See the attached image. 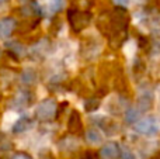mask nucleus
Instances as JSON below:
<instances>
[{"label":"nucleus","instance_id":"13","mask_svg":"<svg viewBox=\"0 0 160 159\" xmlns=\"http://www.w3.org/2000/svg\"><path fill=\"white\" fill-rule=\"evenodd\" d=\"M114 2H115L117 4H119V6H127L129 0H114Z\"/></svg>","mask_w":160,"mask_h":159},{"label":"nucleus","instance_id":"11","mask_svg":"<svg viewBox=\"0 0 160 159\" xmlns=\"http://www.w3.org/2000/svg\"><path fill=\"white\" fill-rule=\"evenodd\" d=\"M32 80H34V75L30 70H25V72L22 73V82H25V83H32Z\"/></svg>","mask_w":160,"mask_h":159},{"label":"nucleus","instance_id":"10","mask_svg":"<svg viewBox=\"0 0 160 159\" xmlns=\"http://www.w3.org/2000/svg\"><path fill=\"white\" fill-rule=\"evenodd\" d=\"M122 159H136V155L131 151L129 148H124L122 149V154H121Z\"/></svg>","mask_w":160,"mask_h":159},{"label":"nucleus","instance_id":"4","mask_svg":"<svg viewBox=\"0 0 160 159\" xmlns=\"http://www.w3.org/2000/svg\"><path fill=\"white\" fill-rule=\"evenodd\" d=\"M39 2H41L42 7L49 11L51 14L62 10V7L65 6V0H39Z\"/></svg>","mask_w":160,"mask_h":159},{"label":"nucleus","instance_id":"5","mask_svg":"<svg viewBox=\"0 0 160 159\" xmlns=\"http://www.w3.org/2000/svg\"><path fill=\"white\" fill-rule=\"evenodd\" d=\"M86 140H87V142L90 144V145H100L102 141V135L98 130L90 128L86 132Z\"/></svg>","mask_w":160,"mask_h":159},{"label":"nucleus","instance_id":"2","mask_svg":"<svg viewBox=\"0 0 160 159\" xmlns=\"http://www.w3.org/2000/svg\"><path fill=\"white\" fill-rule=\"evenodd\" d=\"M56 104L53 100H45L38 104L37 107V117L41 120H51L55 117Z\"/></svg>","mask_w":160,"mask_h":159},{"label":"nucleus","instance_id":"14","mask_svg":"<svg viewBox=\"0 0 160 159\" xmlns=\"http://www.w3.org/2000/svg\"><path fill=\"white\" fill-rule=\"evenodd\" d=\"M158 99H159V106H160V87L158 89Z\"/></svg>","mask_w":160,"mask_h":159},{"label":"nucleus","instance_id":"7","mask_svg":"<svg viewBox=\"0 0 160 159\" xmlns=\"http://www.w3.org/2000/svg\"><path fill=\"white\" fill-rule=\"evenodd\" d=\"M17 120H18V114H16V113H13V111H7L4 114V117H3V126L7 128V127L13 126Z\"/></svg>","mask_w":160,"mask_h":159},{"label":"nucleus","instance_id":"6","mask_svg":"<svg viewBox=\"0 0 160 159\" xmlns=\"http://www.w3.org/2000/svg\"><path fill=\"white\" fill-rule=\"evenodd\" d=\"M101 156L102 159H115L118 156V148H117L115 144H107V145L102 146Z\"/></svg>","mask_w":160,"mask_h":159},{"label":"nucleus","instance_id":"8","mask_svg":"<svg viewBox=\"0 0 160 159\" xmlns=\"http://www.w3.org/2000/svg\"><path fill=\"white\" fill-rule=\"evenodd\" d=\"M135 52H136V42L135 41H128L124 47V54L129 59H132L133 55H135Z\"/></svg>","mask_w":160,"mask_h":159},{"label":"nucleus","instance_id":"1","mask_svg":"<svg viewBox=\"0 0 160 159\" xmlns=\"http://www.w3.org/2000/svg\"><path fill=\"white\" fill-rule=\"evenodd\" d=\"M135 131L142 135H156L160 131V127L155 117H146L135 123Z\"/></svg>","mask_w":160,"mask_h":159},{"label":"nucleus","instance_id":"15","mask_svg":"<svg viewBox=\"0 0 160 159\" xmlns=\"http://www.w3.org/2000/svg\"><path fill=\"white\" fill-rule=\"evenodd\" d=\"M6 3H7V0H0V7H2L3 4H6Z\"/></svg>","mask_w":160,"mask_h":159},{"label":"nucleus","instance_id":"12","mask_svg":"<svg viewBox=\"0 0 160 159\" xmlns=\"http://www.w3.org/2000/svg\"><path fill=\"white\" fill-rule=\"evenodd\" d=\"M13 159H30L27 156V155H24V154H17V155H14Z\"/></svg>","mask_w":160,"mask_h":159},{"label":"nucleus","instance_id":"9","mask_svg":"<svg viewBox=\"0 0 160 159\" xmlns=\"http://www.w3.org/2000/svg\"><path fill=\"white\" fill-rule=\"evenodd\" d=\"M139 111L141 110H136V109H129L127 111V114H125V120L128 121V123H136V120H138L139 117Z\"/></svg>","mask_w":160,"mask_h":159},{"label":"nucleus","instance_id":"3","mask_svg":"<svg viewBox=\"0 0 160 159\" xmlns=\"http://www.w3.org/2000/svg\"><path fill=\"white\" fill-rule=\"evenodd\" d=\"M14 20L13 18H2L0 20V38L6 39L10 37L14 30Z\"/></svg>","mask_w":160,"mask_h":159}]
</instances>
